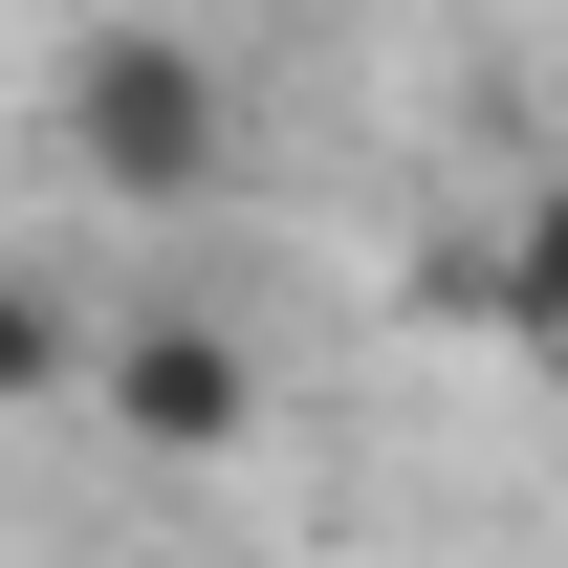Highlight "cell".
<instances>
[{"instance_id": "obj_2", "label": "cell", "mask_w": 568, "mask_h": 568, "mask_svg": "<svg viewBox=\"0 0 568 568\" xmlns=\"http://www.w3.org/2000/svg\"><path fill=\"white\" fill-rule=\"evenodd\" d=\"M88 416L132 437V459H241V437H263V351H241V306H197V284L88 306Z\"/></svg>"}, {"instance_id": "obj_1", "label": "cell", "mask_w": 568, "mask_h": 568, "mask_svg": "<svg viewBox=\"0 0 568 568\" xmlns=\"http://www.w3.org/2000/svg\"><path fill=\"white\" fill-rule=\"evenodd\" d=\"M44 132H67V175L110 219H197L241 175V88H219L197 22H88L67 67H44Z\"/></svg>"}, {"instance_id": "obj_4", "label": "cell", "mask_w": 568, "mask_h": 568, "mask_svg": "<svg viewBox=\"0 0 568 568\" xmlns=\"http://www.w3.org/2000/svg\"><path fill=\"white\" fill-rule=\"evenodd\" d=\"M44 394H88V284L0 263V416H44Z\"/></svg>"}, {"instance_id": "obj_3", "label": "cell", "mask_w": 568, "mask_h": 568, "mask_svg": "<svg viewBox=\"0 0 568 568\" xmlns=\"http://www.w3.org/2000/svg\"><path fill=\"white\" fill-rule=\"evenodd\" d=\"M481 328H525V351L568 372V153H547V175L481 219Z\"/></svg>"}]
</instances>
